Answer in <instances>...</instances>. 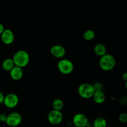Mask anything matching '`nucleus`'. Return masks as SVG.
<instances>
[{"mask_svg":"<svg viewBox=\"0 0 127 127\" xmlns=\"http://www.w3.org/2000/svg\"><path fill=\"white\" fill-rule=\"evenodd\" d=\"M14 65L23 68L28 65L30 62V55L27 52L24 50H19L12 57Z\"/></svg>","mask_w":127,"mask_h":127,"instance_id":"1","label":"nucleus"},{"mask_svg":"<svg viewBox=\"0 0 127 127\" xmlns=\"http://www.w3.org/2000/svg\"><path fill=\"white\" fill-rule=\"evenodd\" d=\"M116 60L115 57L111 54L106 53L105 55L100 57L99 60V66L100 69L105 71H110L115 66Z\"/></svg>","mask_w":127,"mask_h":127,"instance_id":"2","label":"nucleus"},{"mask_svg":"<svg viewBox=\"0 0 127 127\" xmlns=\"http://www.w3.org/2000/svg\"><path fill=\"white\" fill-rule=\"evenodd\" d=\"M78 94L83 99H88L92 98L94 94V91L93 84L89 83H82L79 86L78 89Z\"/></svg>","mask_w":127,"mask_h":127,"instance_id":"3","label":"nucleus"},{"mask_svg":"<svg viewBox=\"0 0 127 127\" xmlns=\"http://www.w3.org/2000/svg\"><path fill=\"white\" fill-rule=\"evenodd\" d=\"M57 67L62 74L68 75L71 74L74 70V64L73 62L68 59H61L58 62Z\"/></svg>","mask_w":127,"mask_h":127,"instance_id":"4","label":"nucleus"},{"mask_svg":"<svg viewBox=\"0 0 127 127\" xmlns=\"http://www.w3.org/2000/svg\"><path fill=\"white\" fill-rule=\"evenodd\" d=\"M47 119L50 124L53 125L60 124L63 120V115L62 112L59 110H52L48 114Z\"/></svg>","mask_w":127,"mask_h":127,"instance_id":"5","label":"nucleus"},{"mask_svg":"<svg viewBox=\"0 0 127 127\" xmlns=\"http://www.w3.org/2000/svg\"><path fill=\"white\" fill-rule=\"evenodd\" d=\"M22 116L21 114L16 112L11 113L7 115L6 124L10 127H16L20 125L22 122Z\"/></svg>","mask_w":127,"mask_h":127,"instance_id":"6","label":"nucleus"},{"mask_svg":"<svg viewBox=\"0 0 127 127\" xmlns=\"http://www.w3.org/2000/svg\"><path fill=\"white\" fill-rule=\"evenodd\" d=\"M19 102V98L17 94L14 93H9L5 95L3 104L8 109L15 108Z\"/></svg>","mask_w":127,"mask_h":127,"instance_id":"7","label":"nucleus"},{"mask_svg":"<svg viewBox=\"0 0 127 127\" xmlns=\"http://www.w3.org/2000/svg\"><path fill=\"white\" fill-rule=\"evenodd\" d=\"M73 124L74 126L78 127H87L89 124V120L86 115L81 113L75 114L73 117Z\"/></svg>","mask_w":127,"mask_h":127,"instance_id":"8","label":"nucleus"},{"mask_svg":"<svg viewBox=\"0 0 127 127\" xmlns=\"http://www.w3.org/2000/svg\"><path fill=\"white\" fill-rule=\"evenodd\" d=\"M1 40L5 45H11L14 41V34L11 29H4L1 34Z\"/></svg>","mask_w":127,"mask_h":127,"instance_id":"9","label":"nucleus"},{"mask_svg":"<svg viewBox=\"0 0 127 127\" xmlns=\"http://www.w3.org/2000/svg\"><path fill=\"white\" fill-rule=\"evenodd\" d=\"M50 53L55 58H62L65 55L66 50L62 45H55L50 48Z\"/></svg>","mask_w":127,"mask_h":127,"instance_id":"10","label":"nucleus"},{"mask_svg":"<svg viewBox=\"0 0 127 127\" xmlns=\"http://www.w3.org/2000/svg\"><path fill=\"white\" fill-rule=\"evenodd\" d=\"M10 76L11 79L14 81H19L22 79L24 76L23 69L18 66H15L9 71Z\"/></svg>","mask_w":127,"mask_h":127,"instance_id":"11","label":"nucleus"},{"mask_svg":"<svg viewBox=\"0 0 127 127\" xmlns=\"http://www.w3.org/2000/svg\"><path fill=\"white\" fill-rule=\"evenodd\" d=\"M92 98L95 103L97 104H101L105 102V99H106V96L103 91H100L94 92Z\"/></svg>","mask_w":127,"mask_h":127,"instance_id":"12","label":"nucleus"},{"mask_svg":"<svg viewBox=\"0 0 127 127\" xmlns=\"http://www.w3.org/2000/svg\"><path fill=\"white\" fill-rule=\"evenodd\" d=\"M94 52L96 55L101 57L107 53V48L102 43H97L94 46Z\"/></svg>","mask_w":127,"mask_h":127,"instance_id":"13","label":"nucleus"},{"mask_svg":"<svg viewBox=\"0 0 127 127\" xmlns=\"http://www.w3.org/2000/svg\"><path fill=\"white\" fill-rule=\"evenodd\" d=\"M15 66L12 58H6L2 62V68L6 71H10Z\"/></svg>","mask_w":127,"mask_h":127,"instance_id":"14","label":"nucleus"},{"mask_svg":"<svg viewBox=\"0 0 127 127\" xmlns=\"http://www.w3.org/2000/svg\"><path fill=\"white\" fill-rule=\"evenodd\" d=\"M64 107V102L61 99H56L52 102V107L53 110L61 111Z\"/></svg>","mask_w":127,"mask_h":127,"instance_id":"15","label":"nucleus"},{"mask_svg":"<svg viewBox=\"0 0 127 127\" xmlns=\"http://www.w3.org/2000/svg\"><path fill=\"white\" fill-rule=\"evenodd\" d=\"M107 125V120L103 117H98L95 119L93 124L94 127H106Z\"/></svg>","mask_w":127,"mask_h":127,"instance_id":"16","label":"nucleus"},{"mask_svg":"<svg viewBox=\"0 0 127 127\" xmlns=\"http://www.w3.org/2000/svg\"><path fill=\"white\" fill-rule=\"evenodd\" d=\"M95 32L94 31L91 29L86 30L83 33V38L86 41H91L93 40L95 38Z\"/></svg>","mask_w":127,"mask_h":127,"instance_id":"17","label":"nucleus"},{"mask_svg":"<svg viewBox=\"0 0 127 127\" xmlns=\"http://www.w3.org/2000/svg\"><path fill=\"white\" fill-rule=\"evenodd\" d=\"M93 86L94 88L95 91H100L103 90V84L100 82H95L93 84Z\"/></svg>","mask_w":127,"mask_h":127,"instance_id":"18","label":"nucleus"},{"mask_svg":"<svg viewBox=\"0 0 127 127\" xmlns=\"http://www.w3.org/2000/svg\"><path fill=\"white\" fill-rule=\"evenodd\" d=\"M119 120L120 122L127 123V113L126 112H122L119 115Z\"/></svg>","mask_w":127,"mask_h":127,"instance_id":"19","label":"nucleus"},{"mask_svg":"<svg viewBox=\"0 0 127 127\" xmlns=\"http://www.w3.org/2000/svg\"><path fill=\"white\" fill-rule=\"evenodd\" d=\"M7 117V115L5 114H0V122H6Z\"/></svg>","mask_w":127,"mask_h":127,"instance_id":"20","label":"nucleus"},{"mask_svg":"<svg viewBox=\"0 0 127 127\" xmlns=\"http://www.w3.org/2000/svg\"><path fill=\"white\" fill-rule=\"evenodd\" d=\"M4 97H5V95H4L3 93H2V92L0 91V104H3L4 99Z\"/></svg>","mask_w":127,"mask_h":127,"instance_id":"21","label":"nucleus"},{"mask_svg":"<svg viewBox=\"0 0 127 127\" xmlns=\"http://www.w3.org/2000/svg\"><path fill=\"white\" fill-rule=\"evenodd\" d=\"M122 78L123 80L125 81V82L127 81V72H125V73H123Z\"/></svg>","mask_w":127,"mask_h":127,"instance_id":"22","label":"nucleus"},{"mask_svg":"<svg viewBox=\"0 0 127 127\" xmlns=\"http://www.w3.org/2000/svg\"><path fill=\"white\" fill-rule=\"evenodd\" d=\"M4 27L3 25L1 23H0V35H1V33L3 32V31H4Z\"/></svg>","mask_w":127,"mask_h":127,"instance_id":"23","label":"nucleus"},{"mask_svg":"<svg viewBox=\"0 0 127 127\" xmlns=\"http://www.w3.org/2000/svg\"><path fill=\"white\" fill-rule=\"evenodd\" d=\"M125 88H126V89H127V81L125 82Z\"/></svg>","mask_w":127,"mask_h":127,"instance_id":"24","label":"nucleus"},{"mask_svg":"<svg viewBox=\"0 0 127 127\" xmlns=\"http://www.w3.org/2000/svg\"><path fill=\"white\" fill-rule=\"evenodd\" d=\"M93 127H93H91V126H89V127Z\"/></svg>","mask_w":127,"mask_h":127,"instance_id":"25","label":"nucleus"},{"mask_svg":"<svg viewBox=\"0 0 127 127\" xmlns=\"http://www.w3.org/2000/svg\"><path fill=\"white\" fill-rule=\"evenodd\" d=\"M73 127H75V126H73Z\"/></svg>","mask_w":127,"mask_h":127,"instance_id":"26","label":"nucleus"}]
</instances>
